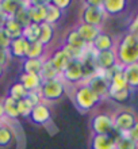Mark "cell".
<instances>
[{
	"instance_id": "obj_1",
	"label": "cell",
	"mask_w": 138,
	"mask_h": 149,
	"mask_svg": "<svg viewBox=\"0 0 138 149\" xmlns=\"http://www.w3.org/2000/svg\"><path fill=\"white\" fill-rule=\"evenodd\" d=\"M117 64L122 68L138 61V36L126 33L118 39L114 47Z\"/></svg>"
},
{
	"instance_id": "obj_2",
	"label": "cell",
	"mask_w": 138,
	"mask_h": 149,
	"mask_svg": "<svg viewBox=\"0 0 138 149\" xmlns=\"http://www.w3.org/2000/svg\"><path fill=\"white\" fill-rule=\"evenodd\" d=\"M72 99H73V102H75V106L77 107L79 111H81V113L91 111L92 109H94L95 106H98V103L100 102L94 95V92H92L85 84H80V86L75 87Z\"/></svg>"
},
{
	"instance_id": "obj_3",
	"label": "cell",
	"mask_w": 138,
	"mask_h": 149,
	"mask_svg": "<svg viewBox=\"0 0 138 149\" xmlns=\"http://www.w3.org/2000/svg\"><path fill=\"white\" fill-rule=\"evenodd\" d=\"M38 94L41 96V100L44 99L47 102H55L60 98H62V95L65 94V86H64L62 80H60V79L42 81L40 90H38Z\"/></svg>"
},
{
	"instance_id": "obj_4",
	"label": "cell",
	"mask_w": 138,
	"mask_h": 149,
	"mask_svg": "<svg viewBox=\"0 0 138 149\" xmlns=\"http://www.w3.org/2000/svg\"><path fill=\"white\" fill-rule=\"evenodd\" d=\"M111 119H112L114 130H118L121 133H127L137 126V117L131 110L118 111L111 117Z\"/></svg>"
},
{
	"instance_id": "obj_5",
	"label": "cell",
	"mask_w": 138,
	"mask_h": 149,
	"mask_svg": "<svg viewBox=\"0 0 138 149\" xmlns=\"http://www.w3.org/2000/svg\"><path fill=\"white\" fill-rule=\"evenodd\" d=\"M91 129L94 136H112L115 132L111 115L104 113L94 115L91 121Z\"/></svg>"
},
{
	"instance_id": "obj_6",
	"label": "cell",
	"mask_w": 138,
	"mask_h": 149,
	"mask_svg": "<svg viewBox=\"0 0 138 149\" xmlns=\"http://www.w3.org/2000/svg\"><path fill=\"white\" fill-rule=\"evenodd\" d=\"M62 79L69 84H79L85 79V68L83 61L79 60H72L68 64V67L61 73Z\"/></svg>"
},
{
	"instance_id": "obj_7",
	"label": "cell",
	"mask_w": 138,
	"mask_h": 149,
	"mask_svg": "<svg viewBox=\"0 0 138 149\" xmlns=\"http://www.w3.org/2000/svg\"><path fill=\"white\" fill-rule=\"evenodd\" d=\"M89 90L94 92V95L99 100H103L108 96V90H110V83L104 76L98 73H94L87 81L84 83Z\"/></svg>"
},
{
	"instance_id": "obj_8",
	"label": "cell",
	"mask_w": 138,
	"mask_h": 149,
	"mask_svg": "<svg viewBox=\"0 0 138 149\" xmlns=\"http://www.w3.org/2000/svg\"><path fill=\"white\" fill-rule=\"evenodd\" d=\"M104 12H103L102 7H91V6H84L80 12V22L94 27H99L102 26L104 22Z\"/></svg>"
},
{
	"instance_id": "obj_9",
	"label": "cell",
	"mask_w": 138,
	"mask_h": 149,
	"mask_svg": "<svg viewBox=\"0 0 138 149\" xmlns=\"http://www.w3.org/2000/svg\"><path fill=\"white\" fill-rule=\"evenodd\" d=\"M94 63L96 65V69L103 72H107L112 69L117 65V57H115V52L112 50H106L96 53L94 57Z\"/></svg>"
},
{
	"instance_id": "obj_10",
	"label": "cell",
	"mask_w": 138,
	"mask_h": 149,
	"mask_svg": "<svg viewBox=\"0 0 138 149\" xmlns=\"http://www.w3.org/2000/svg\"><path fill=\"white\" fill-rule=\"evenodd\" d=\"M26 10H27V15L30 18L31 23L40 24L45 22L46 18V3H41V1H28L26 3Z\"/></svg>"
},
{
	"instance_id": "obj_11",
	"label": "cell",
	"mask_w": 138,
	"mask_h": 149,
	"mask_svg": "<svg viewBox=\"0 0 138 149\" xmlns=\"http://www.w3.org/2000/svg\"><path fill=\"white\" fill-rule=\"evenodd\" d=\"M30 121L35 125H40V126H45L47 122H50V118H51V114L49 107L45 104V103H38L35 106L33 107L31 113L28 115Z\"/></svg>"
},
{
	"instance_id": "obj_12",
	"label": "cell",
	"mask_w": 138,
	"mask_h": 149,
	"mask_svg": "<svg viewBox=\"0 0 138 149\" xmlns=\"http://www.w3.org/2000/svg\"><path fill=\"white\" fill-rule=\"evenodd\" d=\"M91 45L94 47V50H96V53H100V52L112 50L115 47V41L108 33L100 31Z\"/></svg>"
},
{
	"instance_id": "obj_13",
	"label": "cell",
	"mask_w": 138,
	"mask_h": 149,
	"mask_svg": "<svg viewBox=\"0 0 138 149\" xmlns=\"http://www.w3.org/2000/svg\"><path fill=\"white\" fill-rule=\"evenodd\" d=\"M72 60L69 58V56L64 52L62 47H60L51 54V57L49 58V63L51 64V67L54 68L55 71L58 72V74H61L64 72V69L68 67V64L71 63Z\"/></svg>"
},
{
	"instance_id": "obj_14",
	"label": "cell",
	"mask_w": 138,
	"mask_h": 149,
	"mask_svg": "<svg viewBox=\"0 0 138 149\" xmlns=\"http://www.w3.org/2000/svg\"><path fill=\"white\" fill-rule=\"evenodd\" d=\"M127 3L125 0H103L102 1V10L106 16H117L121 15Z\"/></svg>"
},
{
	"instance_id": "obj_15",
	"label": "cell",
	"mask_w": 138,
	"mask_h": 149,
	"mask_svg": "<svg viewBox=\"0 0 138 149\" xmlns=\"http://www.w3.org/2000/svg\"><path fill=\"white\" fill-rule=\"evenodd\" d=\"M27 47H28V42L26 39H23L22 37L16 39H12L10 42V46L7 49V53L11 54L15 58H26V53H27Z\"/></svg>"
},
{
	"instance_id": "obj_16",
	"label": "cell",
	"mask_w": 138,
	"mask_h": 149,
	"mask_svg": "<svg viewBox=\"0 0 138 149\" xmlns=\"http://www.w3.org/2000/svg\"><path fill=\"white\" fill-rule=\"evenodd\" d=\"M75 30H76V33L80 36V38L83 39L87 45H91V43L94 42V39L96 38V37H98V34L100 33V29H99V27H94V26L81 23V22L76 26Z\"/></svg>"
},
{
	"instance_id": "obj_17",
	"label": "cell",
	"mask_w": 138,
	"mask_h": 149,
	"mask_svg": "<svg viewBox=\"0 0 138 149\" xmlns=\"http://www.w3.org/2000/svg\"><path fill=\"white\" fill-rule=\"evenodd\" d=\"M91 149H117L114 136H94L89 142Z\"/></svg>"
},
{
	"instance_id": "obj_18",
	"label": "cell",
	"mask_w": 138,
	"mask_h": 149,
	"mask_svg": "<svg viewBox=\"0 0 138 149\" xmlns=\"http://www.w3.org/2000/svg\"><path fill=\"white\" fill-rule=\"evenodd\" d=\"M19 83L23 86V88L27 92H35L40 90L41 87V77L38 74H27V73H22L19 77Z\"/></svg>"
},
{
	"instance_id": "obj_19",
	"label": "cell",
	"mask_w": 138,
	"mask_h": 149,
	"mask_svg": "<svg viewBox=\"0 0 138 149\" xmlns=\"http://www.w3.org/2000/svg\"><path fill=\"white\" fill-rule=\"evenodd\" d=\"M1 30H3V31L6 33V36L12 41V39H16V38H19V37H22L23 27H22L18 22H15L12 18H7L3 24V27H1Z\"/></svg>"
},
{
	"instance_id": "obj_20",
	"label": "cell",
	"mask_w": 138,
	"mask_h": 149,
	"mask_svg": "<svg viewBox=\"0 0 138 149\" xmlns=\"http://www.w3.org/2000/svg\"><path fill=\"white\" fill-rule=\"evenodd\" d=\"M44 61L45 60L42 58H24L22 63V71H23V73L40 76L42 67H44Z\"/></svg>"
},
{
	"instance_id": "obj_21",
	"label": "cell",
	"mask_w": 138,
	"mask_h": 149,
	"mask_svg": "<svg viewBox=\"0 0 138 149\" xmlns=\"http://www.w3.org/2000/svg\"><path fill=\"white\" fill-rule=\"evenodd\" d=\"M122 72L125 79H126L127 86L130 87L131 90H135L138 86V64L135 63L122 68Z\"/></svg>"
},
{
	"instance_id": "obj_22",
	"label": "cell",
	"mask_w": 138,
	"mask_h": 149,
	"mask_svg": "<svg viewBox=\"0 0 138 149\" xmlns=\"http://www.w3.org/2000/svg\"><path fill=\"white\" fill-rule=\"evenodd\" d=\"M54 37V27L51 24L42 22L40 23V37H38V42L42 43L44 46L49 45L51 42V39Z\"/></svg>"
},
{
	"instance_id": "obj_23",
	"label": "cell",
	"mask_w": 138,
	"mask_h": 149,
	"mask_svg": "<svg viewBox=\"0 0 138 149\" xmlns=\"http://www.w3.org/2000/svg\"><path fill=\"white\" fill-rule=\"evenodd\" d=\"M64 45H68V46H72V47H77V49H85V47H87V43L80 38V36L76 33L75 29L69 30V31L65 34V37H64Z\"/></svg>"
},
{
	"instance_id": "obj_24",
	"label": "cell",
	"mask_w": 138,
	"mask_h": 149,
	"mask_svg": "<svg viewBox=\"0 0 138 149\" xmlns=\"http://www.w3.org/2000/svg\"><path fill=\"white\" fill-rule=\"evenodd\" d=\"M1 106H3V113L4 117L10 118V119H16L19 118L18 114V109H16V100H14L12 98L7 96L1 100Z\"/></svg>"
},
{
	"instance_id": "obj_25",
	"label": "cell",
	"mask_w": 138,
	"mask_h": 149,
	"mask_svg": "<svg viewBox=\"0 0 138 149\" xmlns=\"http://www.w3.org/2000/svg\"><path fill=\"white\" fill-rule=\"evenodd\" d=\"M131 95H133V90L130 87H126L123 90H115V91L108 90V96L107 98L112 99L114 102L123 103V102H127L131 98Z\"/></svg>"
},
{
	"instance_id": "obj_26",
	"label": "cell",
	"mask_w": 138,
	"mask_h": 149,
	"mask_svg": "<svg viewBox=\"0 0 138 149\" xmlns=\"http://www.w3.org/2000/svg\"><path fill=\"white\" fill-rule=\"evenodd\" d=\"M12 19L15 20V22H18L22 27H26V26H28V24L31 23V22H30V18H28V15H27L26 3L19 1V6L16 8V11H15V14H14V16H12Z\"/></svg>"
},
{
	"instance_id": "obj_27",
	"label": "cell",
	"mask_w": 138,
	"mask_h": 149,
	"mask_svg": "<svg viewBox=\"0 0 138 149\" xmlns=\"http://www.w3.org/2000/svg\"><path fill=\"white\" fill-rule=\"evenodd\" d=\"M38 37H40V24L30 23L28 26L23 27V31H22V38L26 39L28 43L37 42V41H38Z\"/></svg>"
},
{
	"instance_id": "obj_28",
	"label": "cell",
	"mask_w": 138,
	"mask_h": 149,
	"mask_svg": "<svg viewBox=\"0 0 138 149\" xmlns=\"http://www.w3.org/2000/svg\"><path fill=\"white\" fill-rule=\"evenodd\" d=\"M18 6H19V1L3 0V1H0V14H3L6 18H12L16 11V8H18Z\"/></svg>"
},
{
	"instance_id": "obj_29",
	"label": "cell",
	"mask_w": 138,
	"mask_h": 149,
	"mask_svg": "<svg viewBox=\"0 0 138 149\" xmlns=\"http://www.w3.org/2000/svg\"><path fill=\"white\" fill-rule=\"evenodd\" d=\"M58 76H60L58 72L51 67V64L49 63V60L44 61V67H42V71H41V73H40L41 80H42V81L54 80V79H58Z\"/></svg>"
},
{
	"instance_id": "obj_30",
	"label": "cell",
	"mask_w": 138,
	"mask_h": 149,
	"mask_svg": "<svg viewBox=\"0 0 138 149\" xmlns=\"http://www.w3.org/2000/svg\"><path fill=\"white\" fill-rule=\"evenodd\" d=\"M46 7H47V11H46V18H45V22L49 24H53L57 23L61 16H62V11H60L58 8H55L54 6H51L49 1H46Z\"/></svg>"
},
{
	"instance_id": "obj_31",
	"label": "cell",
	"mask_w": 138,
	"mask_h": 149,
	"mask_svg": "<svg viewBox=\"0 0 138 149\" xmlns=\"http://www.w3.org/2000/svg\"><path fill=\"white\" fill-rule=\"evenodd\" d=\"M44 53H45V46L37 41V42L28 43L26 58H42Z\"/></svg>"
},
{
	"instance_id": "obj_32",
	"label": "cell",
	"mask_w": 138,
	"mask_h": 149,
	"mask_svg": "<svg viewBox=\"0 0 138 149\" xmlns=\"http://www.w3.org/2000/svg\"><path fill=\"white\" fill-rule=\"evenodd\" d=\"M27 91L23 88V86L20 84L19 81L14 83L11 87H10V91H8V96L10 98H12L14 100H22V99H24L26 96H27Z\"/></svg>"
},
{
	"instance_id": "obj_33",
	"label": "cell",
	"mask_w": 138,
	"mask_h": 149,
	"mask_svg": "<svg viewBox=\"0 0 138 149\" xmlns=\"http://www.w3.org/2000/svg\"><path fill=\"white\" fill-rule=\"evenodd\" d=\"M33 103L28 100L27 98L22 99V100H18L16 102V109H18V114H19V117H28L30 113L33 110Z\"/></svg>"
},
{
	"instance_id": "obj_34",
	"label": "cell",
	"mask_w": 138,
	"mask_h": 149,
	"mask_svg": "<svg viewBox=\"0 0 138 149\" xmlns=\"http://www.w3.org/2000/svg\"><path fill=\"white\" fill-rule=\"evenodd\" d=\"M12 141V132L7 126L0 127V148H6Z\"/></svg>"
},
{
	"instance_id": "obj_35",
	"label": "cell",
	"mask_w": 138,
	"mask_h": 149,
	"mask_svg": "<svg viewBox=\"0 0 138 149\" xmlns=\"http://www.w3.org/2000/svg\"><path fill=\"white\" fill-rule=\"evenodd\" d=\"M115 146L117 149H137V142L122 136V137L115 138Z\"/></svg>"
},
{
	"instance_id": "obj_36",
	"label": "cell",
	"mask_w": 138,
	"mask_h": 149,
	"mask_svg": "<svg viewBox=\"0 0 138 149\" xmlns=\"http://www.w3.org/2000/svg\"><path fill=\"white\" fill-rule=\"evenodd\" d=\"M51 6H54L55 8H58L60 11H64L67 10L69 6H71V1L69 0H53V1H49Z\"/></svg>"
},
{
	"instance_id": "obj_37",
	"label": "cell",
	"mask_w": 138,
	"mask_h": 149,
	"mask_svg": "<svg viewBox=\"0 0 138 149\" xmlns=\"http://www.w3.org/2000/svg\"><path fill=\"white\" fill-rule=\"evenodd\" d=\"M10 42H11V39L8 38V37L6 36V33L0 29V49L7 50L8 46H10Z\"/></svg>"
},
{
	"instance_id": "obj_38",
	"label": "cell",
	"mask_w": 138,
	"mask_h": 149,
	"mask_svg": "<svg viewBox=\"0 0 138 149\" xmlns=\"http://www.w3.org/2000/svg\"><path fill=\"white\" fill-rule=\"evenodd\" d=\"M137 29H138V15H135L131 20V23L127 26V30L130 34H137Z\"/></svg>"
},
{
	"instance_id": "obj_39",
	"label": "cell",
	"mask_w": 138,
	"mask_h": 149,
	"mask_svg": "<svg viewBox=\"0 0 138 149\" xmlns=\"http://www.w3.org/2000/svg\"><path fill=\"white\" fill-rule=\"evenodd\" d=\"M7 58H8L7 50H3V49H0V65H1V67H4V64L7 63Z\"/></svg>"
},
{
	"instance_id": "obj_40",
	"label": "cell",
	"mask_w": 138,
	"mask_h": 149,
	"mask_svg": "<svg viewBox=\"0 0 138 149\" xmlns=\"http://www.w3.org/2000/svg\"><path fill=\"white\" fill-rule=\"evenodd\" d=\"M84 6H91V7H102V1H100V0H87V1H84Z\"/></svg>"
},
{
	"instance_id": "obj_41",
	"label": "cell",
	"mask_w": 138,
	"mask_h": 149,
	"mask_svg": "<svg viewBox=\"0 0 138 149\" xmlns=\"http://www.w3.org/2000/svg\"><path fill=\"white\" fill-rule=\"evenodd\" d=\"M6 19H7V18H6L3 14H0V29L3 27V24H4V22H6Z\"/></svg>"
},
{
	"instance_id": "obj_42",
	"label": "cell",
	"mask_w": 138,
	"mask_h": 149,
	"mask_svg": "<svg viewBox=\"0 0 138 149\" xmlns=\"http://www.w3.org/2000/svg\"><path fill=\"white\" fill-rule=\"evenodd\" d=\"M4 113H3V106H1V102H0V119H3Z\"/></svg>"
},
{
	"instance_id": "obj_43",
	"label": "cell",
	"mask_w": 138,
	"mask_h": 149,
	"mask_svg": "<svg viewBox=\"0 0 138 149\" xmlns=\"http://www.w3.org/2000/svg\"><path fill=\"white\" fill-rule=\"evenodd\" d=\"M3 74H4V67H1V65H0V79L3 77Z\"/></svg>"
},
{
	"instance_id": "obj_44",
	"label": "cell",
	"mask_w": 138,
	"mask_h": 149,
	"mask_svg": "<svg viewBox=\"0 0 138 149\" xmlns=\"http://www.w3.org/2000/svg\"><path fill=\"white\" fill-rule=\"evenodd\" d=\"M1 126H4V123H3V121L0 119V127H1Z\"/></svg>"
}]
</instances>
